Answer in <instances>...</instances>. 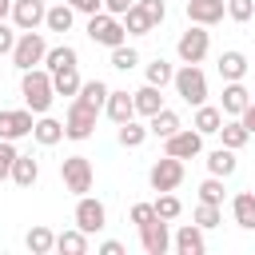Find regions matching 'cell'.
Listing matches in <instances>:
<instances>
[{
	"label": "cell",
	"mask_w": 255,
	"mask_h": 255,
	"mask_svg": "<svg viewBox=\"0 0 255 255\" xmlns=\"http://www.w3.org/2000/svg\"><path fill=\"white\" fill-rule=\"evenodd\" d=\"M20 96H24V108H32V116H44L56 100L52 92V72L48 68H28L20 72Z\"/></svg>",
	"instance_id": "obj_1"
},
{
	"label": "cell",
	"mask_w": 255,
	"mask_h": 255,
	"mask_svg": "<svg viewBox=\"0 0 255 255\" xmlns=\"http://www.w3.org/2000/svg\"><path fill=\"white\" fill-rule=\"evenodd\" d=\"M171 84H175V96H179L183 104H191V108L207 104V76L199 72V64H183V68L171 76Z\"/></svg>",
	"instance_id": "obj_2"
},
{
	"label": "cell",
	"mask_w": 255,
	"mask_h": 255,
	"mask_svg": "<svg viewBox=\"0 0 255 255\" xmlns=\"http://www.w3.org/2000/svg\"><path fill=\"white\" fill-rule=\"evenodd\" d=\"M60 179H64V187H68L76 199L88 195V191H92V179H96L92 159H88V155H68V159H60Z\"/></svg>",
	"instance_id": "obj_3"
},
{
	"label": "cell",
	"mask_w": 255,
	"mask_h": 255,
	"mask_svg": "<svg viewBox=\"0 0 255 255\" xmlns=\"http://www.w3.org/2000/svg\"><path fill=\"white\" fill-rule=\"evenodd\" d=\"M44 52H48V44H44V32H20L16 36V44H12V64L20 68V72H28V68H40L44 64Z\"/></svg>",
	"instance_id": "obj_4"
},
{
	"label": "cell",
	"mask_w": 255,
	"mask_h": 255,
	"mask_svg": "<svg viewBox=\"0 0 255 255\" xmlns=\"http://www.w3.org/2000/svg\"><path fill=\"white\" fill-rule=\"evenodd\" d=\"M88 36H92V44H104V48H116V44L128 40L124 20L112 16V12H96V16H88Z\"/></svg>",
	"instance_id": "obj_5"
},
{
	"label": "cell",
	"mask_w": 255,
	"mask_h": 255,
	"mask_svg": "<svg viewBox=\"0 0 255 255\" xmlns=\"http://www.w3.org/2000/svg\"><path fill=\"white\" fill-rule=\"evenodd\" d=\"M96 108H88L84 100H76L72 96V104H68V116H64V135L68 139H88L92 131H96Z\"/></svg>",
	"instance_id": "obj_6"
},
{
	"label": "cell",
	"mask_w": 255,
	"mask_h": 255,
	"mask_svg": "<svg viewBox=\"0 0 255 255\" xmlns=\"http://www.w3.org/2000/svg\"><path fill=\"white\" fill-rule=\"evenodd\" d=\"M207 48H211V32H207L203 24H191V28L175 40V56H179L183 64H199V60L207 56Z\"/></svg>",
	"instance_id": "obj_7"
},
{
	"label": "cell",
	"mask_w": 255,
	"mask_h": 255,
	"mask_svg": "<svg viewBox=\"0 0 255 255\" xmlns=\"http://www.w3.org/2000/svg\"><path fill=\"white\" fill-rule=\"evenodd\" d=\"M203 151V135L195 128H179L163 139V155H175V159H195Z\"/></svg>",
	"instance_id": "obj_8"
},
{
	"label": "cell",
	"mask_w": 255,
	"mask_h": 255,
	"mask_svg": "<svg viewBox=\"0 0 255 255\" xmlns=\"http://www.w3.org/2000/svg\"><path fill=\"white\" fill-rule=\"evenodd\" d=\"M147 179H151V187H155V191H175V187L183 183V159H175V155L155 159V163H151V171H147Z\"/></svg>",
	"instance_id": "obj_9"
},
{
	"label": "cell",
	"mask_w": 255,
	"mask_h": 255,
	"mask_svg": "<svg viewBox=\"0 0 255 255\" xmlns=\"http://www.w3.org/2000/svg\"><path fill=\"white\" fill-rule=\"evenodd\" d=\"M76 227H80L84 235L104 231V227H108V207H104L100 199H92V195H80V203H76Z\"/></svg>",
	"instance_id": "obj_10"
},
{
	"label": "cell",
	"mask_w": 255,
	"mask_h": 255,
	"mask_svg": "<svg viewBox=\"0 0 255 255\" xmlns=\"http://www.w3.org/2000/svg\"><path fill=\"white\" fill-rule=\"evenodd\" d=\"M139 247L147 251V255H163L167 247H171V231H167V219H151V223H143L139 227Z\"/></svg>",
	"instance_id": "obj_11"
},
{
	"label": "cell",
	"mask_w": 255,
	"mask_h": 255,
	"mask_svg": "<svg viewBox=\"0 0 255 255\" xmlns=\"http://www.w3.org/2000/svg\"><path fill=\"white\" fill-rule=\"evenodd\" d=\"M32 108H16V112H0V139H24L32 135Z\"/></svg>",
	"instance_id": "obj_12"
},
{
	"label": "cell",
	"mask_w": 255,
	"mask_h": 255,
	"mask_svg": "<svg viewBox=\"0 0 255 255\" xmlns=\"http://www.w3.org/2000/svg\"><path fill=\"white\" fill-rule=\"evenodd\" d=\"M44 0H12V24L20 28V32H32V28H40L44 24Z\"/></svg>",
	"instance_id": "obj_13"
},
{
	"label": "cell",
	"mask_w": 255,
	"mask_h": 255,
	"mask_svg": "<svg viewBox=\"0 0 255 255\" xmlns=\"http://www.w3.org/2000/svg\"><path fill=\"white\" fill-rule=\"evenodd\" d=\"M223 16H227V4H223V0H187V20H191V24L211 28V24H219Z\"/></svg>",
	"instance_id": "obj_14"
},
{
	"label": "cell",
	"mask_w": 255,
	"mask_h": 255,
	"mask_svg": "<svg viewBox=\"0 0 255 255\" xmlns=\"http://www.w3.org/2000/svg\"><path fill=\"white\" fill-rule=\"evenodd\" d=\"M104 112H108V120L120 128V124H128V120H135V104H131V92H120V88H112L108 92V104H104Z\"/></svg>",
	"instance_id": "obj_15"
},
{
	"label": "cell",
	"mask_w": 255,
	"mask_h": 255,
	"mask_svg": "<svg viewBox=\"0 0 255 255\" xmlns=\"http://www.w3.org/2000/svg\"><path fill=\"white\" fill-rule=\"evenodd\" d=\"M171 247H175L179 255H203V247H207V239H203V227H199V223H183V227L175 231Z\"/></svg>",
	"instance_id": "obj_16"
},
{
	"label": "cell",
	"mask_w": 255,
	"mask_h": 255,
	"mask_svg": "<svg viewBox=\"0 0 255 255\" xmlns=\"http://www.w3.org/2000/svg\"><path fill=\"white\" fill-rule=\"evenodd\" d=\"M131 104H135V116H155V112L163 108V88L143 84L139 92H131Z\"/></svg>",
	"instance_id": "obj_17"
},
{
	"label": "cell",
	"mask_w": 255,
	"mask_h": 255,
	"mask_svg": "<svg viewBox=\"0 0 255 255\" xmlns=\"http://www.w3.org/2000/svg\"><path fill=\"white\" fill-rule=\"evenodd\" d=\"M32 139H36L40 147H56V143L64 139V124L52 120V116H40V120L32 124Z\"/></svg>",
	"instance_id": "obj_18"
},
{
	"label": "cell",
	"mask_w": 255,
	"mask_h": 255,
	"mask_svg": "<svg viewBox=\"0 0 255 255\" xmlns=\"http://www.w3.org/2000/svg\"><path fill=\"white\" fill-rule=\"evenodd\" d=\"M251 104V92L239 84V80H227V88H223V104H219V112H227V116H239L243 108Z\"/></svg>",
	"instance_id": "obj_19"
},
{
	"label": "cell",
	"mask_w": 255,
	"mask_h": 255,
	"mask_svg": "<svg viewBox=\"0 0 255 255\" xmlns=\"http://www.w3.org/2000/svg\"><path fill=\"white\" fill-rule=\"evenodd\" d=\"M231 215H235V223H239L243 231H255V195H251V191H239V195L231 199Z\"/></svg>",
	"instance_id": "obj_20"
},
{
	"label": "cell",
	"mask_w": 255,
	"mask_h": 255,
	"mask_svg": "<svg viewBox=\"0 0 255 255\" xmlns=\"http://www.w3.org/2000/svg\"><path fill=\"white\" fill-rule=\"evenodd\" d=\"M108 92H112V88H108L104 80H84V84H80V92H76V100H84L88 108L104 112V104H108Z\"/></svg>",
	"instance_id": "obj_21"
},
{
	"label": "cell",
	"mask_w": 255,
	"mask_h": 255,
	"mask_svg": "<svg viewBox=\"0 0 255 255\" xmlns=\"http://www.w3.org/2000/svg\"><path fill=\"white\" fill-rule=\"evenodd\" d=\"M219 124H223V112H219V108H211V104H199V108H195L191 128H195L199 135H215V131H219Z\"/></svg>",
	"instance_id": "obj_22"
},
{
	"label": "cell",
	"mask_w": 255,
	"mask_h": 255,
	"mask_svg": "<svg viewBox=\"0 0 255 255\" xmlns=\"http://www.w3.org/2000/svg\"><path fill=\"white\" fill-rule=\"evenodd\" d=\"M179 128H183V124H179V116H175L171 108H159L155 116H147V131H151V135H159V139H167V135H171V131H179Z\"/></svg>",
	"instance_id": "obj_23"
},
{
	"label": "cell",
	"mask_w": 255,
	"mask_h": 255,
	"mask_svg": "<svg viewBox=\"0 0 255 255\" xmlns=\"http://www.w3.org/2000/svg\"><path fill=\"white\" fill-rule=\"evenodd\" d=\"M219 139H223V147H231V151H239L247 139H251V131L243 128V120L235 116V120H227V124H219V131H215Z\"/></svg>",
	"instance_id": "obj_24"
},
{
	"label": "cell",
	"mask_w": 255,
	"mask_h": 255,
	"mask_svg": "<svg viewBox=\"0 0 255 255\" xmlns=\"http://www.w3.org/2000/svg\"><path fill=\"white\" fill-rule=\"evenodd\" d=\"M235 167H239V159H235V151H231V147H215V151L207 155V171H211V175H219V179L235 175Z\"/></svg>",
	"instance_id": "obj_25"
},
{
	"label": "cell",
	"mask_w": 255,
	"mask_h": 255,
	"mask_svg": "<svg viewBox=\"0 0 255 255\" xmlns=\"http://www.w3.org/2000/svg\"><path fill=\"white\" fill-rule=\"evenodd\" d=\"M16 187H32L36 179H40V163L32 159V155H16V163H12V175H8Z\"/></svg>",
	"instance_id": "obj_26"
},
{
	"label": "cell",
	"mask_w": 255,
	"mask_h": 255,
	"mask_svg": "<svg viewBox=\"0 0 255 255\" xmlns=\"http://www.w3.org/2000/svg\"><path fill=\"white\" fill-rule=\"evenodd\" d=\"M76 60H80V56H76V48H72V44H56V48H48V52H44V68H48V72L76 68Z\"/></svg>",
	"instance_id": "obj_27"
},
{
	"label": "cell",
	"mask_w": 255,
	"mask_h": 255,
	"mask_svg": "<svg viewBox=\"0 0 255 255\" xmlns=\"http://www.w3.org/2000/svg\"><path fill=\"white\" fill-rule=\"evenodd\" d=\"M219 76H223V80H243V76H247V56L235 52V48H227V52L219 56Z\"/></svg>",
	"instance_id": "obj_28"
},
{
	"label": "cell",
	"mask_w": 255,
	"mask_h": 255,
	"mask_svg": "<svg viewBox=\"0 0 255 255\" xmlns=\"http://www.w3.org/2000/svg\"><path fill=\"white\" fill-rule=\"evenodd\" d=\"M24 247H28L32 255H48V251H56V235H52L44 223H36V227L24 235Z\"/></svg>",
	"instance_id": "obj_29"
},
{
	"label": "cell",
	"mask_w": 255,
	"mask_h": 255,
	"mask_svg": "<svg viewBox=\"0 0 255 255\" xmlns=\"http://www.w3.org/2000/svg\"><path fill=\"white\" fill-rule=\"evenodd\" d=\"M72 20H76V12H72V4H68V0L44 12V28H48V32H68V28H72Z\"/></svg>",
	"instance_id": "obj_30"
},
{
	"label": "cell",
	"mask_w": 255,
	"mask_h": 255,
	"mask_svg": "<svg viewBox=\"0 0 255 255\" xmlns=\"http://www.w3.org/2000/svg\"><path fill=\"white\" fill-rule=\"evenodd\" d=\"M120 20H124V32H128V36H147V32H155V28H151V20H147V12H143L139 4H131Z\"/></svg>",
	"instance_id": "obj_31"
},
{
	"label": "cell",
	"mask_w": 255,
	"mask_h": 255,
	"mask_svg": "<svg viewBox=\"0 0 255 255\" xmlns=\"http://www.w3.org/2000/svg\"><path fill=\"white\" fill-rule=\"evenodd\" d=\"M80 84H84V80H80L76 68H60V72H52V92H56V96H76Z\"/></svg>",
	"instance_id": "obj_32"
},
{
	"label": "cell",
	"mask_w": 255,
	"mask_h": 255,
	"mask_svg": "<svg viewBox=\"0 0 255 255\" xmlns=\"http://www.w3.org/2000/svg\"><path fill=\"white\" fill-rule=\"evenodd\" d=\"M56 251H60V255H84V251H88V235H84L80 227H76V231H60V235H56Z\"/></svg>",
	"instance_id": "obj_33"
},
{
	"label": "cell",
	"mask_w": 255,
	"mask_h": 255,
	"mask_svg": "<svg viewBox=\"0 0 255 255\" xmlns=\"http://www.w3.org/2000/svg\"><path fill=\"white\" fill-rule=\"evenodd\" d=\"M151 131L143 128V124H135V120H128V124H120V131H116V139H120V147H143V139H147Z\"/></svg>",
	"instance_id": "obj_34"
},
{
	"label": "cell",
	"mask_w": 255,
	"mask_h": 255,
	"mask_svg": "<svg viewBox=\"0 0 255 255\" xmlns=\"http://www.w3.org/2000/svg\"><path fill=\"white\" fill-rule=\"evenodd\" d=\"M151 207H155V215H159V219H167V223L183 211V203H179V195H175V191H159V199H155Z\"/></svg>",
	"instance_id": "obj_35"
},
{
	"label": "cell",
	"mask_w": 255,
	"mask_h": 255,
	"mask_svg": "<svg viewBox=\"0 0 255 255\" xmlns=\"http://www.w3.org/2000/svg\"><path fill=\"white\" fill-rule=\"evenodd\" d=\"M191 219H195L203 231H211V227H219V223H223V211H219V203H203V199H199V207H195V215H191Z\"/></svg>",
	"instance_id": "obj_36"
},
{
	"label": "cell",
	"mask_w": 255,
	"mask_h": 255,
	"mask_svg": "<svg viewBox=\"0 0 255 255\" xmlns=\"http://www.w3.org/2000/svg\"><path fill=\"white\" fill-rule=\"evenodd\" d=\"M135 64H139V52H135V48H128V40L112 48V68H120V72H131Z\"/></svg>",
	"instance_id": "obj_37"
},
{
	"label": "cell",
	"mask_w": 255,
	"mask_h": 255,
	"mask_svg": "<svg viewBox=\"0 0 255 255\" xmlns=\"http://www.w3.org/2000/svg\"><path fill=\"white\" fill-rule=\"evenodd\" d=\"M171 76H175V68L163 60V56H155L151 64H147V84H155V88H163V84H171Z\"/></svg>",
	"instance_id": "obj_38"
},
{
	"label": "cell",
	"mask_w": 255,
	"mask_h": 255,
	"mask_svg": "<svg viewBox=\"0 0 255 255\" xmlns=\"http://www.w3.org/2000/svg\"><path fill=\"white\" fill-rule=\"evenodd\" d=\"M199 199H203V203H223V179H219V175H207V179L199 183Z\"/></svg>",
	"instance_id": "obj_39"
},
{
	"label": "cell",
	"mask_w": 255,
	"mask_h": 255,
	"mask_svg": "<svg viewBox=\"0 0 255 255\" xmlns=\"http://www.w3.org/2000/svg\"><path fill=\"white\" fill-rule=\"evenodd\" d=\"M227 16H231L235 24H247V20L255 16V0H227Z\"/></svg>",
	"instance_id": "obj_40"
},
{
	"label": "cell",
	"mask_w": 255,
	"mask_h": 255,
	"mask_svg": "<svg viewBox=\"0 0 255 255\" xmlns=\"http://www.w3.org/2000/svg\"><path fill=\"white\" fill-rule=\"evenodd\" d=\"M16 155H20V151H16V143H12V139H0V183L12 175V163H16Z\"/></svg>",
	"instance_id": "obj_41"
},
{
	"label": "cell",
	"mask_w": 255,
	"mask_h": 255,
	"mask_svg": "<svg viewBox=\"0 0 255 255\" xmlns=\"http://www.w3.org/2000/svg\"><path fill=\"white\" fill-rule=\"evenodd\" d=\"M143 12H147V20H151V28H159L163 24V16H167V8H163V0H135Z\"/></svg>",
	"instance_id": "obj_42"
},
{
	"label": "cell",
	"mask_w": 255,
	"mask_h": 255,
	"mask_svg": "<svg viewBox=\"0 0 255 255\" xmlns=\"http://www.w3.org/2000/svg\"><path fill=\"white\" fill-rule=\"evenodd\" d=\"M151 219H155V207H151V203H135V207H131V223H135V227H143V223H151Z\"/></svg>",
	"instance_id": "obj_43"
},
{
	"label": "cell",
	"mask_w": 255,
	"mask_h": 255,
	"mask_svg": "<svg viewBox=\"0 0 255 255\" xmlns=\"http://www.w3.org/2000/svg\"><path fill=\"white\" fill-rule=\"evenodd\" d=\"M68 4H72V12H84V16L104 12V0H68Z\"/></svg>",
	"instance_id": "obj_44"
},
{
	"label": "cell",
	"mask_w": 255,
	"mask_h": 255,
	"mask_svg": "<svg viewBox=\"0 0 255 255\" xmlns=\"http://www.w3.org/2000/svg\"><path fill=\"white\" fill-rule=\"evenodd\" d=\"M12 44H16V32L0 20V56H12Z\"/></svg>",
	"instance_id": "obj_45"
},
{
	"label": "cell",
	"mask_w": 255,
	"mask_h": 255,
	"mask_svg": "<svg viewBox=\"0 0 255 255\" xmlns=\"http://www.w3.org/2000/svg\"><path fill=\"white\" fill-rule=\"evenodd\" d=\"M131 4H135V0H104V12H112V16H124Z\"/></svg>",
	"instance_id": "obj_46"
},
{
	"label": "cell",
	"mask_w": 255,
	"mask_h": 255,
	"mask_svg": "<svg viewBox=\"0 0 255 255\" xmlns=\"http://www.w3.org/2000/svg\"><path fill=\"white\" fill-rule=\"evenodd\" d=\"M239 120H243V128H247V131L255 135V100H251V104H247V108L239 112Z\"/></svg>",
	"instance_id": "obj_47"
},
{
	"label": "cell",
	"mask_w": 255,
	"mask_h": 255,
	"mask_svg": "<svg viewBox=\"0 0 255 255\" xmlns=\"http://www.w3.org/2000/svg\"><path fill=\"white\" fill-rule=\"evenodd\" d=\"M100 255H124V243L108 239V243H100Z\"/></svg>",
	"instance_id": "obj_48"
},
{
	"label": "cell",
	"mask_w": 255,
	"mask_h": 255,
	"mask_svg": "<svg viewBox=\"0 0 255 255\" xmlns=\"http://www.w3.org/2000/svg\"><path fill=\"white\" fill-rule=\"evenodd\" d=\"M12 16V0H0V20H8Z\"/></svg>",
	"instance_id": "obj_49"
}]
</instances>
